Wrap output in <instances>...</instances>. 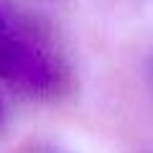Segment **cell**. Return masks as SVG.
<instances>
[{
    "label": "cell",
    "instance_id": "obj_1",
    "mask_svg": "<svg viewBox=\"0 0 153 153\" xmlns=\"http://www.w3.org/2000/svg\"><path fill=\"white\" fill-rule=\"evenodd\" d=\"M0 79L31 97H56L66 87V71L56 56L10 33H0Z\"/></svg>",
    "mask_w": 153,
    "mask_h": 153
},
{
    "label": "cell",
    "instance_id": "obj_2",
    "mask_svg": "<svg viewBox=\"0 0 153 153\" xmlns=\"http://www.w3.org/2000/svg\"><path fill=\"white\" fill-rule=\"evenodd\" d=\"M0 33H3V18H0Z\"/></svg>",
    "mask_w": 153,
    "mask_h": 153
}]
</instances>
